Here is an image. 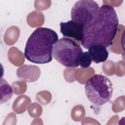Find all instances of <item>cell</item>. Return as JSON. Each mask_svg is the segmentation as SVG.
Wrapping results in <instances>:
<instances>
[{
    "label": "cell",
    "instance_id": "6da1fadb",
    "mask_svg": "<svg viewBox=\"0 0 125 125\" xmlns=\"http://www.w3.org/2000/svg\"><path fill=\"white\" fill-rule=\"evenodd\" d=\"M119 29V20L114 7L104 4L99 9L95 19L84 27L81 44L88 49L94 45L106 48L112 44Z\"/></svg>",
    "mask_w": 125,
    "mask_h": 125
},
{
    "label": "cell",
    "instance_id": "7a4b0ae2",
    "mask_svg": "<svg viewBox=\"0 0 125 125\" xmlns=\"http://www.w3.org/2000/svg\"><path fill=\"white\" fill-rule=\"evenodd\" d=\"M57 34L46 27L36 29L28 39L24 49V56L29 62L44 64L52 60L54 45L58 41Z\"/></svg>",
    "mask_w": 125,
    "mask_h": 125
},
{
    "label": "cell",
    "instance_id": "3957f363",
    "mask_svg": "<svg viewBox=\"0 0 125 125\" xmlns=\"http://www.w3.org/2000/svg\"><path fill=\"white\" fill-rule=\"evenodd\" d=\"M85 92L90 102L97 106H101L111 99L113 84L106 76L95 74L88 79L85 84Z\"/></svg>",
    "mask_w": 125,
    "mask_h": 125
},
{
    "label": "cell",
    "instance_id": "277c9868",
    "mask_svg": "<svg viewBox=\"0 0 125 125\" xmlns=\"http://www.w3.org/2000/svg\"><path fill=\"white\" fill-rule=\"evenodd\" d=\"M83 53L81 46L74 40L62 38L54 45L52 55L60 63L67 67H77Z\"/></svg>",
    "mask_w": 125,
    "mask_h": 125
},
{
    "label": "cell",
    "instance_id": "5b68a950",
    "mask_svg": "<svg viewBox=\"0 0 125 125\" xmlns=\"http://www.w3.org/2000/svg\"><path fill=\"white\" fill-rule=\"evenodd\" d=\"M99 4L92 0H80L76 1L72 8L71 18L74 21L84 26L90 23L99 11Z\"/></svg>",
    "mask_w": 125,
    "mask_h": 125
},
{
    "label": "cell",
    "instance_id": "8992f818",
    "mask_svg": "<svg viewBox=\"0 0 125 125\" xmlns=\"http://www.w3.org/2000/svg\"><path fill=\"white\" fill-rule=\"evenodd\" d=\"M60 25V32L64 37L82 42L83 37V25L71 20L67 22H61Z\"/></svg>",
    "mask_w": 125,
    "mask_h": 125
},
{
    "label": "cell",
    "instance_id": "52a82bcc",
    "mask_svg": "<svg viewBox=\"0 0 125 125\" xmlns=\"http://www.w3.org/2000/svg\"><path fill=\"white\" fill-rule=\"evenodd\" d=\"M88 49L92 61L96 63L105 62L108 57V52L106 48L104 46L94 45Z\"/></svg>",
    "mask_w": 125,
    "mask_h": 125
},
{
    "label": "cell",
    "instance_id": "ba28073f",
    "mask_svg": "<svg viewBox=\"0 0 125 125\" xmlns=\"http://www.w3.org/2000/svg\"><path fill=\"white\" fill-rule=\"evenodd\" d=\"M1 87L3 88V92H1V95L4 94V96L1 97V104L5 103L9 100L13 95V91L11 86L4 80L3 85L1 83Z\"/></svg>",
    "mask_w": 125,
    "mask_h": 125
},
{
    "label": "cell",
    "instance_id": "9c48e42d",
    "mask_svg": "<svg viewBox=\"0 0 125 125\" xmlns=\"http://www.w3.org/2000/svg\"><path fill=\"white\" fill-rule=\"evenodd\" d=\"M92 59L88 51L83 52L79 59V65L82 68H87L92 63Z\"/></svg>",
    "mask_w": 125,
    "mask_h": 125
}]
</instances>
